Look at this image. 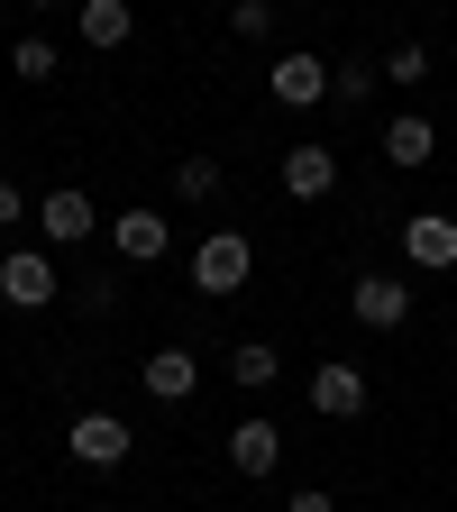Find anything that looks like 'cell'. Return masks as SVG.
I'll return each instance as SVG.
<instances>
[{
	"label": "cell",
	"instance_id": "6da1fadb",
	"mask_svg": "<svg viewBox=\"0 0 457 512\" xmlns=\"http://www.w3.org/2000/svg\"><path fill=\"white\" fill-rule=\"evenodd\" d=\"M247 275H256V247L238 229H211L202 247H192V284H202V293H238Z\"/></svg>",
	"mask_w": 457,
	"mask_h": 512
},
{
	"label": "cell",
	"instance_id": "7a4b0ae2",
	"mask_svg": "<svg viewBox=\"0 0 457 512\" xmlns=\"http://www.w3.org/2000/svg\"><path fill=\"white\" fill-rule=\"evenodd\" d=\"M0 302H10V311H46V302H55L46 247H10V256H0Z\"/></svg>",
	"mask_w": 457,
	"mask_h": 512
},
{
	"label": "cell",
	"instance_id": "3957f363",
	"mask_svg": "<svg viewBox=\"0 0 457 512\" xmlns=\"http://www.w3.org/2000/svg\"><path fill=\"white\" fill-rule=\"evenodd\" d=\"M348 311L366 320V330H403V320H412V284L403 275H357L348 284Z\"/></svg>",
	"mask_w": 457,
	"mask_h": 512
},
{
	"label": "cell",
	"instance_id": "277c9868",
	"mask_svg": "<svg viewBox=\"0 0 457 512\" xmlns=\"http://www.w3.org/2000/svg\"><path fill=\"white\" fill-rule=\"evenodd\" d=\"M403 256H412L421 275H448V266H457V220H448V211H412V220H403Z\"/></svg>",
	"mask_w": 457,
	"mask_h": 512
},
{
	"label": "cell",
	"instance_id": "5b68a950",
	"mask_svg": "<svg viewBox=\"0 0 457 512\" xmlns=\"http://www.w3.org/2000/svg\"><path fill=\"white\" fill-rule=\"evenodd\" d=\"M311 412H320V421H357V412H366V375H357L348 357L311 366Z\"/></svg>",
	"mask_w": 457,
	"mask_h": 512
},
{
	"label": "cell",
	"instance_id": "8992f818",
	"mask_svg": "<svg viewBox=\"0 0 457 512\" xmlns=\"http://www.w3.org/2000/svg\"><path fill=\"white\" fill-rule=\"evenodd\" d=\"M64 448H74L83 467H119V458H128L138 439H128V421H119V412H83L74 430H64Z\"/></svg>",
	"mask_w": 457,
	"mask_h": 512
},
{
	"label": "cell",
	"instance_id": "52a82bcc",
	"mask_svg": "<svg viewBox=\"0 0 457 512\" xmlns=\"http://www.w3.org/2000/svg\"><path fill=\"white\" fill-rule=\"evenodd\" d=\"M266 92H275L284 110H311V101H330V64H320V55H275Z\"/></svg>",
	"mask_w": 457,
	"mask_h": 512
},
{
	"label": "cell",
	"instance_id": "ba28073f",
	"mask_svg": "<svg viewBox=\"0 0 457 512\" xmlns=\"http://www.w3.org/2000/svg\"><path fill=\"white\" fill-rule=\"evenodd\" d=\"M37 229H46V247H83L92 238V192H74V183L46 192V202H37Z\"/></svg>",
	"mask_w": 457,
	"mask_h": 512
},
{
	"label": "cell",
	"instance_id": "9c48e42d",
	"mask_svg": "<svg viewBox=\"0 0 457 512\" xmlns=\"http://www.w3.org/2000/svg\"><path fill=\"white\" fill-rule=\"evenodd\" d=\"M284 192L293 202H330L339 192V156L330 147H284Z\"/></svg>",
	"mask_w": 457,
	"mask_h": 512
},
{
	"label": "cell",
	"instance_id": "30bf717a",
	"mask_svg": "<svg viewBox=\"0 0 457 512\" xmlns=\"http://www.w3.org/2000/svg\"><path fill=\"white\" fill-rule=\"evenodd\" d=\"M275 458H284V430L275 421H238L229 430V467L238 476H275Z\"/></svg>",
	"mask_w": 457,
	"mask_h": 512
},
{
	"label": "cell",
	"instance_id": "8fae6325",
	"mask_svg": "<svg viewBox=\"0 0 457 512\" xmlns=\"http://www.w3.org/2000/svg\"><path fill=\"white\" fill-rule=\"evenodd\" d=\"M110 247L128 256V266H156V256H165V211H119L110 220Z\"/></svg>",
	"mask_w": 457,
	"mask_h": 512
},
{
	"label": "cell",
	"instance_id": "7c38bea8",
	"mask_svg": "<svg viewBox=\"0 0 457 512\" xmlns=\"http://www.w3.org/2000/svg\"><path fill=\"white\" fill-rule=\"evenodd\" d=\"M138 384H147L156 403H183L192 384H202V366H192V348H156V357L138 366Z\"/></svg>",
	"mask_w": 457,
	"mask_h": 512
},
{
	"label": "cell",
	"instance_id": "4fadbf2b",
	"mask_svg": "<svg viewBox=\"0 0 457 512\" xmlns=\"http://www.w3.org/2000/svg\"><path fill=\"white\" fill-rule=\"evenodd\" d=\"M128 28H138V19H128V0H83V46H92V55L128 46Z\"/></svg>",
	"mask_w": 457,
	"mask_h": 512
},
{
	"label": "cell",
	"instance_id": "5bb4252c",
	"mask_svg": "<svg viewBox=\"0 0 457 512\" xmlns=\"http://www.w3.org/2000/svg\"><path fill=\"white\" fill-rule=\"evenodd\" d=\"M384 156H394V165H430L439 156V128L430 119H394V128H384Z\"/></svg>",
	"mask_w": 457,
	"mask_h": 512
},
{
	"label": "cell",
	"instance_id": "9a60e30c",
	"mask_svg": "<svg viewBox=\"0 0 457 512\" xmlns=\"http://www.w3.org/2000/svg\"><path fill=\"white\" fill-rule=\"evenodd\" d=\"M229 375H238V384H247V394H266V384H275V375H284V357H275V348H266V339H238V348H229Z\"/></svg>",
	"mask_w": 457,
	"mask_h": 512
},
{
	"label": "cell",
	"instance_id": "2e32d148",
	"mask_svg": "<svg viewBox=\"0 0 457 512\" xmlns=\"http://www.w3.org/2000/svg\"><path fill=\"white\" fill-rule=\"evenodd\" d=\"M375 74H384V64H330V101L366 110V101H375Z\"/></svg>",
	"mask_w": 457,
	"mask_h": 512
},
{
	"label": "cell",
	"instance_id": "e0dca14e",
	"mask_svg": "<svg viewBox=\"0 0 457 512\" xmlns=\"http://www.w3.org/2000/svg\"><path fill=\"white\" fill-rule=\"evenodd\" d=\"M10 74H19V83H55V46H46V37H19V46H10Z\"/></svg>",
	"mask_w": 457,
	"mask_h": 512
},
{
	"label": "cell",
	"instance_id": "ac0fdd59",
	"mask_svg": "<svg viewBox=\"0 0 457 512\" xmlns=\"http://www.w3.org/2000/svg\"><path fill=\"white\" fill-rule=\"evenodd\" d=\"M384 83H430V46H421V37H403L394 55H384Z\"/></svg>",
	"mask_w": 457,
	"mask_h": 512
},
{
	"label": "cell",
	"instance_id": "d6986e66",
	"mask_svg": "<svg viewBox=\"0 0 457 512\" xmlns=\"http://www.w3.org/2000/svg\"><path fill=\"white\" fill-rule=\"evenodd\" d=\"M174 192H183V202H211V192H220V165L211 156H183L174 165Z\"/></svg>",
	"mask_w": 457,
	"mask_h": 512
},
{
	"label": "cell",
	"instance_id": "ffe728a7",
	"mask_svg": "<svg viewBox=\"0 0 457 512\" xmlns=\"http://www.w3.org/2000/svg\"><path fill=\"white\" fill-rule=\"evenodd\" d=\"M229 28L256 46V37H275V0H229Z\"/></svg>",
	"mask_w": 457,
	"mask_h": 512
},
{
	"label": "cell",
	"instance_id": "44dd1931",
	"mask_svg": "<svg viewBox=\"0 0 457 512\" xmlns=\"http://www.w3.org/2000/svg\"><path fill=\"white\" fill-rule=\"evenodd\" d=\"M284 512H339V503H330V494H320V485H302V494H293Z\"/></svg>",
	"mask_w": 457,
	"mask_h": 512
},
{
	"label": "cell",
	"instance_id": "7402d4cb",
	"mask_svg": "<svg viewBox=\"0 0 457 512\" xmlns=\"http://www.w3.org/2000/svg\"><path fill=\"white\" fill-rule=\"evenodd\" d=\"M28 211H19V183H0V229H19Z\"/></svg>",
	"mask_w": 457,
	"mask_h": 512
},
{
	"label": "cell",
	"instance_id": "603a6c76",
	"mask_svg": "<svg viewBox=\"0 0 457 512\" xmlns=\"http://www.w3.org/2000/svg\"><path fill=\"white\" fill-rule=\"evenodd\" d=\"M28 10H55V0H28Z\"/></svg>",
	"mask_w": 457,
	"mask_h": 512
}]
</instances>
